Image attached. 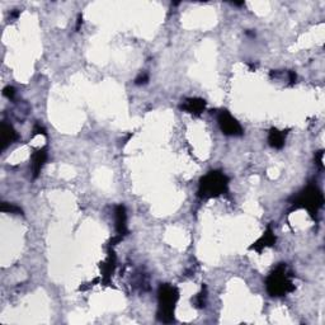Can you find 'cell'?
<instances>
[{"label":"cell","mask_w":325,"mask_h":325,"mask_svg":"<svg viewBox=\"0 0 325 325\" xmlns=\"http://www.w3.org/2000/svg\"><path fill=\"white\" fill-rule=\"evenodd\" d=\"M266 287L271 296L279 297L295 290V284L291 281V274L286 264H279L266 281Z\"/></svg>","instance_id":"1"},{"label":"cell","mask_w":325,"mask_h":325,"mask_svg":"<svg viewBox=\"0 0 325 325\" xmlns=\"http://www.w3.org/2000/svg\"><path fill=\"white\" fill-rule=\"evenodd\" d=\"M179 297V292L175 287L170 284H162L158 291L159 299V310H158V319L162 323H171L174 320L175 304Z\"/></svg>","instance_id":"2"},{"label":"cell","mask_w":325,"mask_h":325,"mask_svg":"<svg viewBox=\"0 0 325 325\" xmlns=\"http://www.w3.org/2000/svg\"><path fill=\"white\" fill-rule=\"evenodd\" d=\"M229 179L223 173L217 170L210 171L200 180L198 196L202 198L217 197L227 191Z\"/></svg>","instance_id":"3"},{"label":"cell","mask_w":325,"mask_h":325,"mask_svg":"<svg viewBox=\"0 0 325 325\" xmlns=\"http://www.w3.org/2000/svg\"><path fill=\"white\" fill-rule=\"evenodd\" d=\"M324 203V197L323 193L318 187L309 186L304 189L293 201V205L296 207H302L306 209L311 215H317L318 211L323 207Z\"/></svg>","instance_id":"4"},{"label":"cell","mask_w":325,"mask_h":325,"mask_svg":"<svg viewBox=\"0 0 325 325\" xmlns=\"http://www.w3.org/2000/svg\"><path fill=\"white\" fill-rule=\"evenodd\" d=\"M217 122L223 135H226V136H241L243 135L244 131L241 125L227 110H221L217 114Z\"/></svg>","instance_id":"5"},{"label":"cell","mask_w":325,"mask_h":325,"mask_svg":"<svg viewBox=\"0 0 325 325\" xmlns=\"http://www.w3.org/2000/svg\"><path fill=\"white\" fill-rule=\"evenodd\" d=\"M114 218H116V230L119 238L127 234V215H126L125 206L118 205L114 210Z\"/></svg>","instance_id":"6"},{"label":"cell","mask_w":325,"mask_h":325,"mask_svg":"<svg viewBox=\"0 0 325 325\" xmlns=\"http://www.w3.org/2000/svg\"><path fill=\"white\" fill-rule=\"evenodd\" d=\"M206 108V102L201 98H187L183 102L182 109L195 116H200Z\"/></svg>","instance_id":"7"},{"label":"cell","mask_w":325,"mask_h":325,"mask_svg":"<svg viewBox=\"0 0 325 325\" xmlns=\"http://www.w3.org/2000/svg\"><path fill=\"white\" fill-rule=\"evenodd\" d=\"M46 160H47V149L46 148H42V149H40V150L36 151V153H33L32 164H31L33 178H37L38 175H40L41 170H42V166L45 165Z\"/></svg>","instance_id":"8"},{"label":"cell","mask_w":325,"mask_h":325,"mask_svg":"<svg viewBox=\"0 0 325 325\" xmlns=\"http://www.w3.org/2000/svg\"><path fill=\"white\" fill-rule=\"evenodd\" d=\"M274 243H276V236L273 234V230L271 229V227H268L267 231L264 232L261 239H258L256 243L253 244L252 247H250V249H254L257 250V252L261 253L264 248L272 247Z\"/></svg>","instance_id":"9"},{"label":"cell","mask_w":325,"mask_h":325,"mask_svg":"<svg viewBox=\"0 0 325 325\" xmlns=\"http://www.w3.org/2000/svg\"><path fill=\"white\" fill-rule=\"evenodd\" d=\"M17 140V132L12 125H8L4 122L1 125V149H6L10 144Z\"/></svg>","instance_id":"10"},{"label":"cell","mask_w":325,"mask_h":325,"mask_svg":"<svg viewBox=\"0 0 325 325\" xmlns=\"http://www.w3.org/2000/svg\"><path fill=\"white\" fill-rule=\"evenodd\" d=\"M284 140H286V134L283 131H279L277 128H272L268 135V142L270 145L274 149H282L284 145Z\"/></svg>","instance_id":"11"},{"label":"cell","mask_w":325,"mask_h":325,"mask_svg":"<svg viewBox=\"0 0 325 325\" xmlns=\"http://www.w3.org/2000/svg\"><path fill=\"white\" fill-rule=\"evenodd\" d=\"M102 270H103L105 279L106 281H108V278H109L110 274H112V272H113L114 270V256H109L108 261L102 266Z\"/></svg>","instance_id":"12"},{"label":"cell","mask_w":325,"mask_h":325,"mask_svg":"<svg viewBox=\"0 0 325 325\" xmlns=\"http://www.w3.org/2000/svg\"><path fill=\"white\" fill-rule=\"evenodd\" d=\"M0 210L3 212H10V214H14V215H23V211H22V209L18 206H15V205H12V203H8V202H3L1 203V207H0Z\"/></svg>","instance_id":"13"},{"label":"cell","mask_w":325,"mask_h":325,"mask_svg":"<svg viewBox=\"0 0 325 325\" xmlns=\"http://www.w3.org/2000/svg\"><path fill=\"white\" fill-rule=\"evenodd\" d=\"M205 304H206V292H201L200 295H197V297L195 299V305L196 308H205Z\"/></svg>","instance_id":"14"},{"label":"cell","mask_w":325,"mask_h":325,"mask_svg":"<svg viewBox=\"0 0 325 325\" xmlns=\"http://www.w3.org/2000/svg\"><path fill=\"white\" fill-rule=\"evenodd\" d=\"M149 81V75L146 73H141L139 76L136 78V80H135V84L136 85H144L146 84Z\"/></svg>","instance_id":"15"},{"label":"cell","mask_w":325,"mask_h":325,"mask_svg":"<svg viewBox=\"0 0 325 325\" xmlns=\"http://www.w3.org/2000/svg\"><path fill=\"white\" fill-rule=\"evenodd\" d=\"M3 94H4V97H6V98H13V97H14V94H15V90H14V88L13 87H5L4 88V90H3Z\"/></svg>","instance_id":"16"},{"label":"cell","mask_w":325,"mask_h":325,"mask_svg":"<svg viewBox=\"0 0 325 325\" xmlns=\"http://www.w3.org/2000/svg\"><path fill=\"white\" fill-rule=\"evenodd\" d=\"M40 134L46 135V132H45L44 127H41L40 125H37V126H36V127H35V130H33V135H40Z\"/></svg>","instance_id":"17"},{"label":"cell","mask_w":325,"mask_h":325,"mask_svg":"<svg viewBox=\"0 0 325 325\" xmlns=\"http://www.w3.org/2000/svg\"><path fill=\"white\" fill-rule=\"evenodd\" d=\"M323 151H319L317 154V164L319 165V168H323Z\"/></svg>","instance_id":"18"}]
</instances>
